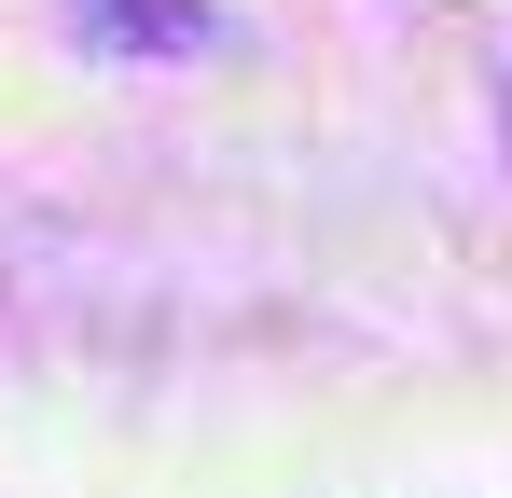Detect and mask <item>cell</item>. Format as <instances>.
Wrapping results in <instances>:
<instances>
[{
    "mask_svg": "<svg viewBox=\"0 0 512 498\" xmlns=\"http://www.w3.org/2000/svg\"><path fill=\"white\" fill-rule=\"evenodd\" d=\"M84 28H139V42H194V0H84Z\"/></svg>",
    "mask_w": 512,
    "mask_h": 498,
    "instance_id": "6da1fadb",
    "label": "cell"
}]
</instances>
